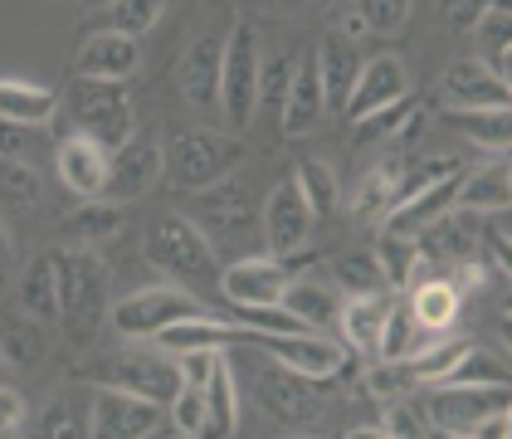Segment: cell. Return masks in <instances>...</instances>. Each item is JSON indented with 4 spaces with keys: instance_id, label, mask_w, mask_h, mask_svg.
<instances>
[{
    "instance_id": "cell-36",
    "label": "cell",
    "mask_w": 512,
    "mask_h": 439,
    "mask_svg": "<svg viewBox=\"0 0 512 439\" xmlns=\"http://www.w3.org/2000/svg\"><path fill=\"white\" fill-rule=\"evenodd\" d=\"M0 357L5 366H20V371H30V366H40L44 357V322L40 318H10L5 322V332H0Z\"/></svg>"
},
{
    "instance_id": "cell-7",
    "label": "cell",
    "mask_w": 512,
    "mask_h": 439,
    "mask_svg": "<svg viewBox=\"0 0 512 439\" xmlns=\"http://www.w3.org/2000/svg\"><path fill=\"white\" fill-rule=\"evenodd\" d=\"M161 425H166V405H157L147 396H132V391H118V386H103L98 400H93V415H88L83 435L147 439V435H161Z\"/></svg>"
},
{
    "instance_id": "cell-34",
    "label": "cell",
    "mask_w": 512,
    "mask_h": 439,
    "mask_svg": "<svg viewBox=\"0 0 512 439\" xmlns=\"http://www.w3.org/2000/svg\"><path fill=\"white\" fill-rule=\"evenodd\" d=\"M122 230V210L113 200H83L79 210L64 220V235L74 244H98V240H113Z\"/></svg>"
},
{
    "instance_id": "cell-16",
    "label": "cell",
    "mask_w": 512,
    "mask_h": 439,
    "mask_svg": "<svg viewBox=\"0 0 512 439\" xmlns=\"http://www.w3.org/2000/svg\"><path fill=\"white\" fill-rule=\"evenodd\" d=\"M259 400H264V410H274L278 420H288V425H313L317 415H322V381L313 376H298V371H288V366H278V371H259Z\"/></svg>"
},
{
    "instance_id": "cell-35",
    "label": "cell",
    "mask_w": 512,
    "mask_h": 439,
    "mask_svg": "<svg viewBox=\"0 0 512 439\" xmlns=\"http://www.w3.org/2000/svg\"><path fill=\"white\" fill-rule=\"evenodd\" d=\"M434 386H508V366L493 357L488 347H464V357L454 361Z\"/></svg>"
},
{
    "instance_id": "cell-17",
    "label": "cell",
    "mask_w": 512,
    "mask_h": 439,
    "mask_svg": "<svg viewBox=\"0 0 512 439\" xmlns=\"http://www.w3.org/2000/svg\"><path fill=\"white\" fill-rule=\"evenodd\" d=\"M425 264H464L478 254V215L464 205H449L444 215H434L430 225L415 235Z\"/></svg>"
},
{
    "instance_id": "cell-2",
    "label": "cell",
    "mask_w": 512,
    "mask_h": 439,
    "mask_svg": "<svg viewBox=\"0 0 512 439\" xmlns=\"http://www.w3.org/2000/svg\"><path fill=\"white\" fill-rule=\"evenodd\" d=\"M59 269V322L74 347H88L108 313V269L88 249H54Z\"/></svg>"
},
{
    "instance_id": "cell-48",
    "label": "cell",
    "mask_w": 512,
    "mask_h": 439,
    "mask_svg": "<svg viewBox=\"0 0 512 439\" xmlns=\"http://www.w3.org/2000/svg\"><path fill=\"white\" fill-rule=\"evenodd\" d=\"M410 381H415V376H410V366H405V361H386V366H376V371L366 376V386H371L376 396H400Z\"/></svg>"
},
{
    "instance_id": "cell-15",
    "label": "cell",
    "mask_w": 512,
    "mask_h": 439,
    "mask_svg": "<svg viewBox=\"0 0 512 439\" xmlns=\"http://www.w3.org/2000/svg\"><path fill=\"white\" fill-rule=\"evenodd\" d=\"M410 93V69H405V59L400 54H376V59H361V74L352 83V98H347V118H366V113H376V108H386L395 98H405Z\"/></svg>"
},
{
    "instance_id": "cell-33",
    "label": "cell",
    "mask_w": 512,
    "mask_h": 439,
    "mask_svg": "<svg viewBox=\"0 0 512 439\" xmlns=\"http://www.w3.org/2000/svg\"><path fill=\"white\" fill-rule=\"evenodd\" d=\"M278 308H288L293 318L303 322V327H313V332H322V327H332L337 322V298H332V288H322V283H288V293H283V303Z\"/></svg>"
},
{
    "instance_id": "cell-49",
    "label": "cell",
    "mask_w": 512,
    "mask_h": 439,
    "mask_svg": "<svg viewBox=\"0 0 512 439\" xmlns=\"http://www.w3.org/2000/svg\"><path fill=\"white\" fill-rule=\"evenodd\" d=\"M488 5H493V0H444V20H449V30H459V35H473Z\"/></svg>"
},
{
    "instance_id": "cell-27",
    "label": "cell",
    "mask_w": 512,
    "mask_h": 439,
    "mask_svg": "<svg viewBox=\"0 0 512 439\" xmlns=\"http://www.w3.org/2000/svg\"><path fill=\"white\" fill-rule=\"evenodd\" d=\"M512 200V181H508V166L503 161H493V166H478L469 176H459V200L454 205H464L473 215H488V210H508Z\"/></svg>"
},
{
    "instance_id": "cell-25",
    "label": "cell",
    "mask_w": 512,
    "mask_h": 439,
    "mask_svg": "<svg viewBox=\"0 0 512 439\" xmlns=\"http://www.w3.org/2000/svg\"><path fill=\"white\" fill-rule=\"evenodd\" d=\"M444 122L469 137L473 147H488V152H508L512 142V108H449Z\"/></svg>"
},
{
    "instance_id": "cell-19",
    "label": "cell",
    "mask_w": 512,
    "mask_h": 439,
    "mask_svg": "<svg viewBox=\"0 0 512 439\" xmlns=\"http://www.w3.org/2000/svg\"><path fill=\"white\" fill-rule=\"evenodd\" d=\"M322 118H327V98H322V83H317V59L303 54L293 64V83H288V98L278 108V127H283V137H308Z\"/></svg>"
},
{
    "instance_id": "cell-41",
    "label": "cell",
    "mask_w": 512,
    "mask_h": 439,
    "mask_svg": "<svg viewBox=\"0 0 512 439\" xmlns=\"http://www.w3.org/2000/svg\"><path fill=\"white\" fill-rule=\"evenodd\" d=\"M166 425L186 439L205 435V386H176V396L166 400Z\"/></svg>"
},
{
    "instance_id": "cell-56",
    "label": "cell",
    "mask_w": 512,
    "mask_h": 439,
    "mask_svg": "<svg viewBox=\"0 0 512 439\" xmlns=\"http://www.w3.org/2000/svg\"><path fill=\"white\" fill-rule=\"evenodd\" d=\"M269 5H283V10H298V5H308V0H269Z\"/></svg>"
},
{
    "instance_id": "cell-8",
    "label": "cell",
    "mask_w": 512,
    "mask_h": 439,
    "mask_svg": "<svg viewBox=\"0 0 512 439\" xmlns=\"http://www.w3.org/2000/svg\"><path fill=\"white\" fill-rule=\"evenodd\" d=\"M98 386H118V391H132V396H147L166 405L181 386V371H176V357H157V352H118L103 366L88 371Z\"/></svg>"
},
{
    "instance_id": "cell-54",
    "label": "cell",
    "mask_w": 512,
    "mask_h": 439,
    "mask_svg": "<svg viewBox=\"0 0 512 439\" xmlns=\"http://www.w3.org/2000/svg\"><path fill=\"white\" fill-rule=\"evenodd\" d=\"M15 269V240H10V230L0 225V274H10Z\"/></svg>"
},
{
    "instance_id": "cell-53",
    "label": "cell",
    "mask_w": 512,
    "mask_h": 439,
    "mask_svg": "<svg viewBox=\"0 0 512 439\" xmlns=\"http://www.w3.org/2000/svg\"><path fill=\"white\" fill-rule=\"evenodd\" d=\"M508 435H512L508 410H493V415H483V420L473 425V439H508Z\"/></svg>"
},
{
    "instance_id": "cell-24",
    "label": "cell",
    "mask_w": 512,
    "mask_h": 439,
    "mask_svg": "<svg viewBox=\"0 0 512 439\" xmlns=\"http://www.w3.org/2000/svg\"><path fill=\"white\" fill-rule=\"evenodd\" d=\"M395 308V293H366V298H347V308L337 313L342 322V337L352 342L356 352H376L381 342V327H386V313Z\"/></svg>"
},
{
    "instance_id": "cell-39",
    "label": "cell",
    "mask_w": 512,
    "mask_h": 439,
    "mask_svg": "<svg viewBox=\"0 0 512 439\" xmlns=\"http://www.w3.org/2000/svg\"><path fill=\"white\" fill-rule=\"evenodd\" d=\"M298 191L308 196V205H313V220H322V215H332L337 210V200H342V186H337V171L327 166V161H298Z\"/></svg>"
},
{
    "instance_id": "cell-26",
    "label": "cell",
    "mask_w": 512,
    "mask_h": 439,
    "mask_svg": "<svg viewBox=\"0 0 512 439\" xmlns=\"http://www.w3.org/2000/svg\"><path fill=\"white\" fill-rule=\"evenodd\" d=\"M459 298H464V293L454 288V279L430 274V279L415 283V293H410V313H415L420 327H430V332H449L454 318H459Z\"/></svg>"
},
{
    "instance_id": "cell-57",
    "label": "cell",
    "mask_w": 512,
    "mask_h": 439,
    "mask_svg": "<svg viewBox=\"0 0 512 439\" xmlns=\"http://www.w3.org/2000/svg\"><path fill=\"white\" fill-rule=\"evenodd\" d=\"M322 5H332V10H342V5H352V0H322Z\"/></svg>"
},
{
    "instance_id": "cell-58",
    "label": "cell",
    "mask_w": 512,
    "mask_h": 439,
    "mask_svg": "<svg viewBox=\"0 0 512 439\" xmlns=\"http://www.w3.org/2000/svg\"><path fill=\"white\" fill-rule=\"evenodd\" d=\"M83 5H113V0H83Z\"/></svg>"
},
{
    "instance_id": "cell-3",
    "label": "cell",
    "mask_w": 512,
    "mask_h": 439,
    "mask_svg": "<svg viewBox=\"0 0 512 439\" xmlns=\"http://www.w3.org/2000/svg\"><path fill=\"white\" fill-rule=\"evenodd\" d=\"M239 161H244V142L239 137H225V132H181L171 137L166 147V166L161 176L176 186V191H205L225 176H235Z\"/></svg>"
},
{
    "instance_id": "cell-32",
    "label": "cell",
    "mask_w": 512,
    "mask_h": 439,
    "mask_svg": "<svg viewBox=\"0 0 512 439\" xmlns=\"http://www.w3.org/2000/svg\"><path fill=\"white\" fill-rule=\"evenodd\" d=\"M239 425V386L230 376L225 357L215 361L210 381H205V435H235Z\"/></svg>"
},
{
    "instance_id": "cell-21",
    "label": "cell",
    "mask_w": 512,
    "mask_h": 439,
    "mask_svg": "<svg viewBox=\"0 0 512 439\" xmlns=\"http://www.w3.org/2000/svg\"><path fill=\"white\" fill-rule=\"evenodd\" d=\"M444 93L454 108H512L508 79H498L483 59H454L444 74Z\"/></svg>"
},
{
    "instance_id": "cell-59",
    "label": "cell",
    "mask_w": 512,
    "mask_h": 439,
    "mask_svg": "<svg viewBox=\"0 0 512 439\" xmlns=\"http://www.w3.org/2000/svg\"><path fill=\"white\" fill-rule=\"evenodd\" d=\"M0 381H5V357H0Z\"/></svg>"
},
{
    "instance_id": "cell-46",
    "label": "cell",
    "mask_w": 512,
    "mask_h": 439,
    "mask_svg": "<svg viewBox=\"0 0 512 439\" xmlns=\"http://www.w3.org/2000/svg\"><path fill=\"white\" fill-rule=\"evenodd\" d=\"M356 15L366 20V30L395 35L410 20V0H356Z\"/></svg>"
},
{
    "instance_id": "cell-52",
    "label": "cell",
    "mask_w": 512,
    "mask_h": 439,
    "mask_svg": "<svg viewBox=\"0 0 512 439\" xmlns=\"http://www.w3.org/2000/svg\"><path fill=\"white\" fill-rule=\"evenodd\" d=\"M40 430L44 435H83V430H74V420H69V405H64V400H54V405L40 415Z\"/></svg>"
},
{
    "instance_id": "cell-51",
    "label": "cell",
    "mask_w": 512,
    "mask_h": 439,
    "mask_svg": "<svg viewBox=\"0 0 512 439\" xmlns=\"http://www.w3.org/2000/svg\"><path fill=\"white\" fill-rule=\"evenodd\" d=\"M20 425H25V400L10 381H0V435H20Z\"/></svg>"
},
{
    "instance_id": "cell-28",
    "label": "cell",
    "mask_w": 512,
    "mask_h": 439,
    "mask_svg": "<svg viewBox=\"0 0 512 439\" xmlns=\"http://www.w3.org/2000/svg\"><path fill=\"white\" fill-rule=\"evenodd\" d=\"M20 303H25V313H30V318L59 322V269H54V254H35V259L25 264Z\"/></svg>"
},
{
    "instance_id": "cell-1",
    "label": "cell",
    "mask_w": 512,
    "mask_h": 439,
    "mask_svg": "<svg viewBox=\"0 0 512 439\" xmlns=\"http://www.w3.org/2000/svg\"><path fill=\"white\" fill-rule=\"evenodd\" d=\"M54 127H59V137H88L103 152H118L122 142H132V127H137L127 83L74 79V88L54 108Z\"/></svg>"
},
{
    "instance_id": "cell-31",
    "label": "cell",
    "mask_w": 512,
    "mask_h": 439,
    "mask_svg": "<svg viewBox=\"0 0 512 439\" xmlns=\"http://www.w3.org/2000/svg\"><path fill=\"white\" fill-rule=\"evenodd\" d=\"M376 264H381V274L391 288H405V283H420V274L430 269L425 259H420V244L415 235H400V230H386L381 244H376ZM430 279V274H425Z\"/></svg>"
},
{
    "instance_id": "cell-42",
    "label": "cell",
    "mask_w": 512,
    "mask_h": 439,
    "mask_svg": "<svg viewBox=\"0 0 512 439\" xmlns=\"http://www.w3.org/2000/svg\"><path fill=\"white\" fill-rule=\"evenodd\" d=\"M410 118H415V98L405 93V98H395V103H386V108H376V113L356 118V142H381V137H400Z\"/></svg>"
},
{
    "instance_id": "cell-11",
    "label": "cell",
    "mask_w": 512,
    "mask_h": 439,
    "mask_svg": "<svg viewBox=\"0 0 512 439\" xmlns=\"http://www.w3.org/2000/svg\"><path fill=\"white\" fill-rule=\"evenodd\" d=\"M191 220H196V230L210 240L215 254H220L230 240H244V235L254 230L249 196H244V186H235L230 176H225V181H215V186H205V191H196V210H191Z\"/></svg>"
},
{
    "instance_id": "cell-10",
    "label": "cell",
    "mask_w": 512,
    "mask_h": 439,
    "mask_svg": "<svg viewBox=\"0 0 512 439\" xmlns=\"http://www.w3.org/2000/svg\"><path fill=\"white\" fill-rule=\"evenodd\" d=\"M288 283H293V269L278 254L239 259L230 269H220V293L230 298V308H278Z\"/></svg>"
},
{
    "instance_id": "cell-43",
    "label": "cell",
    "mask_w": 512,
    "mask_h": 439,
    "mask_svg": "<svg viewBox=\"0 0 512 439\" xmlns=\"http://www.w3.org/2000/svg\"><path fill=\"white\" fill-rule=\"evenodd\" d=\"M49 147V137L40 132V122H20V118H0V157L15 161H40V152Z\"/></svg>"
},
{
    "instance_id": "cell-45",
    "label": "cell",
    "mask_w": 512,
    "mask_h": 439,
    "mask_svg": "<svg viewBox=\"0 0 512 439\" xmlns=\"http://www.w3.org/2000/svg\"><path fill=\"white\" fill-rule=\"evenodd\" d=\"M293 64L298 59H269V64H259V108H269V113L283 108L288 83H293Z\"/></svg>"
},
{
    "instance_id": "cell-38",
    "label": "cell",
    "mask_w": 512,
    "mask_h": 439,
    "mask_svg": "<svg viewBox=\"0 0 512 439\" xmlns=\"http://www.w3.org/2000/svg\"><path fill=\"white\" fill-rule=\"evenodd\" d=\"M40 196H44V181L30 161L0 157V205L5 210H30V205H40Z\"/></svg>"
},
{
    "instance_id": "cell-55",
    "label": "cell",
    "mask_w": 512,
    "mask_h": 439,
    "mask_svg": "<svg viewBox=\"0 0 512 439\" xmlns=\"http://www.w3.org/2000/svg\"><path fill=\"white\" fill-rule=\"evenodd\" d=\"M342 35H347V40H361V35H366V20H361V15H347V25H342Z\"/></svg>"
},
{
    "instance_id": "cell-14",
    "label": "cell",
    "mask_w": 512,
    "mask_h": 439,
    "mask_svg": "<svg viewBox=\"0 0 512 439\" xmlns=\"http://www.w3.org/2000/svg\"><path fill=\"white\" fill-rule=\"evenodd\" d=\"M308 235H313V205L298 191V176H283L264 200V240L278 259H288L308 244Z\"/></svg>"
},
{
    "instance_id": "cell-12",
    "label": "cell",
    "mask_w": 512,
    "mask_h": 439,
    "mask_svg": "<svg viewBox=\"0 0 512 439\" xmlns=\"http://www.w3.org/2000/svg\"><path fill=\"white\" fill-rule=\"evenodd\" d=\"M254 342L269 347L278 366H288L298 376H313V381L342 376V361H347V352L332 337L313 332V327H303V332H254Z\"/></svg>"
},
{
    "instance_id": "cell-29",
    "label": "cell",
    "mask_w": 512,
    "mask_h": 439,
    "mask_svg": "<svg viewBox=\"0 0 512 439\" xmlns=\"http://www.w3.org/2000/svg\"><path fill=\"white\" fill-rule=\"evenodd\" d=\"M59 108V93L40 88V83H20V79H0V118H20V122H40L49 127Z\"/></svg>"
},
{
    "instance_id": "cell-44",
    "label": "cell",
    "mask_w": 512,
    "mask_h": 439,
    "mask_svg": "<svg viewBox=\"0 0 512 439\" xmlns=\"http://www.w3.org/2000/svg\"><path fill=\"white\" fill-rule=\"evenodd\" d=\"M108 15H113V30L132 35V40H142L161 15H166V0H113Z\"/></svg>"
},
{
    "instance_id": "cell-37",
    "label": "cell",
    "mask_w": 512,
    "mask_h": 439,
    "mask_svg": "<svg viewBox=\"0 0 512 439\" xmlns=\"http://www.w3.org/2000/svg\"><path fill=\"white\" fill-rule=\"evenodd\" d=\"M400 176H405V166L400 161H381L366 181H361V191H356L352 210L361 220H371V215H386L395 205V191H400Z\"/></svg>"
},
{
    "instance_id": "cell-5",
    "label": "cell",
    "mask_w": 512,
    "mask_h": 439,
    "mask_svg": "<svg viewBox=\"0 0 512 439\" xmlns=\"http://www.w3.org/2000/svg\"><path fill=\"white\" fill-rule=\"evenodd\" d=\"M259 40L249 25H235V35L225 40V64H220V108L225 118L244 127L259 108Z\"/></svg>"
},
{
    "instance_id": "cell-50",
    "label": "cell",
    "mask_w": 512,
    "mask_h": 439,
    "mask_svg": "<svg viewBox=\"0 0 512 439\" xmlns=\"http://www.w3.org/2000/svg\"><path fill=\"white\" fill-rule=\"evenodd\" d=\"M386 435H400V439H415V435H434L430 425H425V415H415L410 405H391L386 410V425H381Z\"/></svg>"
},
{
    "instance_id": "cell-23",
    "label": "cell",
    "mask_w": 512,
    "mask_h": 439,
    "mask_svg": "<svg viewBox=\"0 0 512 439\" xmlns=\"http://www.w3.org/2000/svg\"><path fill=\"white\" fill-rule=\"evenodd\" d=\"M317 59V83H322V98H327V113H342L347 98H352V83L361 74V54L347 35H327L313 49Z\"/></svg>"
},
{
    "instance_id": "cell-18",
    "label": "cell",
    "mask_w": 512,
    "mask_h": 439,
    "mask_svg": "<svg viewBox=\"0 0 512 439\" xmlns=\"http://www.w3.org/2000/svg\"><path fill=\"white\" fill-rule=\"evenodd\" d=\"M137 64H142V44L108 25V30H98V35L83 40L79 59H74V74H79V79L127 83L132 74H137Z\"/></svg>"
},
{
    "instance_id": "cell-20",
    "label": "cell",
    "mask_w": 512,
    "mask_h": 439,
    "mask_svg": "<svg viewBox=\"0 0 512 439\" xmlns=\"http://www.w3.org/2000/svg\"><path fill=\"white\" fill-rule=\"evenodd\" d=\"M108 157L113 152H103L98 142H88V137H59V147H54V171H59V181L74 191V196H103V181H108Z\"/></svg>"
},
{
    "instance_id": "cell-30",
    "label": "cell",
    "mask_w": 512,
    "mask_h": 439,
    "mask_svg": "<svg viewBox=\"0 0 512 439\" xmlns=\"http://www.w3.org/2000/svg\"><path fill=\"white\" fill-rule=\"evenodd\" d=\"M434 337H444V332L420 327L410 308H391V313H386V327H381V342H376V352H381V361H410L415 352H425Z\"/></svg>"
},
{
    "instance_id": "cell-9",
    "label": "cell",
    "mask_w": 512,
    "mask_h": 439,
    "mask_svg": "<svg viewBox=\"0 0 512 439\" xmlns=\"http://www.w3.org/2000/svg\"><path fill=\"white\" fill-rule=\"evenodd\" d=\"M493 410H508V391L503 386H434L430 405H425V425L439 435L469 439L473 425Z\"/></svg>"
},
{
    "instance_id": "cell-22",
    "label": "cell",
    "mask_w": 512,
    "mask_h": 439,
    "mask_svg": "<svg viewBox=\"0 0 512 439\" xmlns=\"http://www.w3.org/2000/svg\"><path fill=\"white\" fill-rule=\"evenodd\" d=\"M220 64H225V40H215V35L196 40L181 59V93L200 113L220 108Z\"/></svg>"
},
{
    "instance_id": "cell-47",
    "label": "cell",
    "mask_w": 512,
    "mask_h": 439,
    "mask_svg": "<svg viewBox=\"0 0 512 439\" xmlns=\"http://www.w3.org/2000/svg\"><path fill=\"white\" fill-rule=\"evenodd\" d=\"M220 361V347H200V352H176V371H181V386H205L210 371Z\"/></svg>"
},
{
    "instance_id": "cell-6",
    "label": "cell",
    "mask_w": 512,
    "mask_h": 439,
    "mask_svg": "<svg viewBox=\"0 0 512 439\" xmlns=\"http://www.w3.org/2000/svg\"><path fill=\"white\" fill-rule=\"evenodd\" d=\"M196 313H210V308L196 303L186 288L161 283V288L127 293L118 308H113V327H118L122 337H157L161 327H171V322H181V318H196Z\"/></svg>"
},
{
    "instance_id": "cell-40",
    "label": "cell",
    "mask_w": 512,
    "mask_h": 439,
    "mask_svg": "<svg viewBox=\"0 0 512 439\" xmlns=\"http://www.w3.org/2000/svg\"><path fill=\"white\" fill-rule=\"evenodd\" d=\"M332 274L347 288V298H366V293H386L391 288L386 274H381V264H376V254H356V249L332 259Z\"/></svg>"
},
{
    "instance_id": "cell-13",
    "label": "cell",
    "mask_w": 512,
    "mask_h": 439,
    "mask_svg": "<svg viewBox=\"0 0 512 439\" xmlns=\"http://www.w3.org/2000/svg\"><path fill=\"white\" fill-rule=\"evenodd\" d=\"M161 166H166V152H161V142L152 137H132V142H122L118 152L108 157V181H103V200H113V205H127V200L147 196L152 186L161 181Z\"/></svg>"
},
{
    "instance_id": "cell-4",
    "label": "cell",
    "mask_w": 512,
    "mask_h": 439,
    "mask_svg": "<svg viewBox=\"0 0 512 439\" xmlns=\"http://www.w3.org/2000/svg\"><path fill=\"white\" fill-rule=\"evenodd\" d=\"M147 259L157 264L161 274H176V279H220V264H215V249L210 240L196 230L191 215H161L147 230Z\"/></svg>"
}]
</instances>
